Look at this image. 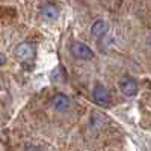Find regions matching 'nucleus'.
Here are the masks:
<instances>
[{
    "mask_svg": "<svg viewBox=\"0 0 151 151\" xmlns=\"http://www.w3.org/2000/svg\"><path fill=\"white\" fill-rule=\"evenodd\" d=\"M24 151H40V150H38L36 147H27V148L24 150Z\"/></svg>",
    "mask_w": 151,
    "mask_h": 151,
    "instance_id": "obj_9",
    "label": "nucleus"
},
{
    "mask_svg": "<svg viewBox=\"0 0 151 151\" xmlns=\"http://www.w3.org/2000/svg\"><path fill=\"white\" fill-rule=\"evenodd\" d=\"M41 12H42V15L45 18H48V20H55V18L59 17V9L56 6H53V5H45Z\"/></svg>",
    "mask_w": 151,
    "mask_h": 151,
    "instance_id": "obj_7",
    "label": "nucleus"
},
{
    "mask_svg": "<svg viewBox=\"0 0 151 151\" xmlns=\"http://www.w3.org/2000/svg\"><path fill=\"white\" fill-rule=\"evenodd\" d=\"M119 89L124 95L127 97H133L137 94V83L132 79V77H124L119 82Z\"/></svg>",
    "mask_w": 151,
    "mask_h": 151,
    "instance_id": "obj_4",
    "label": "nucleus"
},
{
    "mask_svg": "<svg viewBox=\"0 0 151 151\" xmlns=\"http://www.w3.org/2000/svg\"><path fill=\"white\" fill-rule=\"evenodd\" d=\"M92 98H94V101L100 106H109L110 104V94L107 91V88L101 86V85H97L94 88V91H92Z\"/></svg>",
    "mask_w": 151,
    "mask_h": 151,
    "instance_id": "obj_3",
    "label": "nucleus"
},
{
    "mask_svg": "<svg viewBox=\"0 0 151 151\" xmlns=\"http://www.w3.org/2000/svg\"><path fill=\"white\" fill-rule=\"evenodd\" d=\"M107 30H109V26H107V23L103 21V20H97L92 24V27H91V33L95 38H103L107 33Z\"/></svg>",
    "mask_w": 151,
    "mask_h": 151,
    "instance_id": "obj_6",
    "label": "nucleus"
},
{
    "mask_svg": "<svg viewBox=\"0 0 151 151\" xmlns=\"http://www.w3.org/2000/svg\"><path fill=\"white\" fill-rule=\"evenodd\" d=\"M70 50H71V55L74 58L82 59V60H89L94 58V52L91 50V47H88L83 42H73Z\"/></svg>",
    "mask_w": 151,
    "mask_h": 151,
    "instance_id": "obj_1",
    "label": "nucleus"
},
{
    "mask_svg": "<svg viewBox=\"0 0 151 151\" xmlns=\"http://www.w3.org/2000/svg\"><path fill=\"white\" fill-rule=\"evenodd\" d=\"M52 104H53V109L58 112H67L71 107V100L65 94H56L53 97Z\"/></svg>",
    "mask_w": 151,
    "mask_h": 151,
    "instance_id": "obj_5",
    "label": "nucleus"
},
{
    "mask_svg": "<svg viewBox=\"0 0 151 151\" xmlns=\"http://www.w3.org/2000/svg\"><path fill=\"white\" fill-rule=\"evenodd\" d=\"M6 64V58H5V55H2V53H0V67H2V65H5Z\"/></svg>",
    "mask_w": 151,
    "mask_h": 151,
    "instance_id": "obj_8",
    "label": "nucleus"
},
{
    "mask_svg": "<svg viewBox=\"0 0 151 151\" xmlns=\"http://www.w3.org/2000/svg\"><path fill=\"white\" fill-rule=\"evenodd\" d=\"M15 56L20 59V60H24V62H27V60H32L35 58V45L33 42H21L17 45L15 48Z\"/></svg>",
    "mask_w": 151,
    "mask_h": 151,
    "instance_id": "obj_2",
    "label": "nucleus"
}]
</instances>
